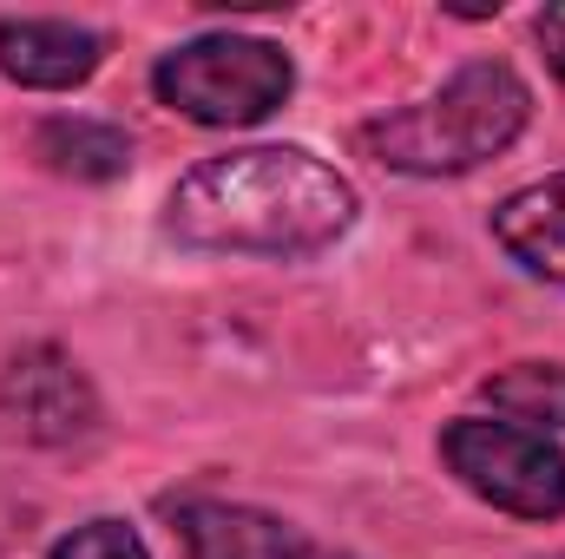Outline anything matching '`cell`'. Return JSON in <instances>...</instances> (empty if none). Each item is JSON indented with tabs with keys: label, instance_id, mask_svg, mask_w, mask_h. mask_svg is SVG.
Returning <instances> with one entry per match:
<instances>
[{
	"label": "cell",
	"instance_id": "6da1fadb",
	"mask_svg": "<svg viewBox=\"0 0 565 559\" xmlns=\"http://www.w3.org/2000/svg\"><path fill=\"white\" fill-rule=\"evenodd\" d=\"M355 224V184L302 145H244L191 165L164 198V231L184 251L316 257Z\"/></svg>",
	"mask_w": 565,
	"mask_h": 559
},
{
	"label": "cell",
	"instance_id": "7a4b0ae2",
	"mask_svg": "<svg viewBox=\"0 0 565 559\" xmlns=\"http://www.w3.org/2000/svg\"><path fill=\"white\" fill-rule=\"evenodd\" d=\"M533 119V93L507 60H467L447 86H434L427 99L369 119L355 145L408 178H460L487 158H500L507 145L526 133Z\"/></svg>",
	"mask_w": 565,
	"mask_h": 559
},
{
	"label": "cell",
	"instance_id": "3957f363",
	"mask_svg": "<svg viewBox=\"0 0 565 559\" xmlns=\"http://www.w3.org/2000/svg\"><path fill=\"white\" fill-rule=\"evenodd\" d=\"M151 93L191 126H257L296 93V66L277 40L198 33L151 66Z\"/></svg>",
	"mask_w": 565,
	"mask_h": 559
},
{
	"label": "cell",
	"instance_id": "277c9868",
	"mask_svg": "<svg viewBox=\"0 0 565 559\" xmlns=\"http://www.w3.org/2000/svg\"><path fill=\"white\" fill-rule=\"evenodd\" d=\"M440 461L467 494H480L487 507H500L513 520H559L565 514V447L553 434L467 415L440 428Z\"/></svg>",
	"mask_w": 565,
	"mask_h": 559
},
{
	"label": "cell",
	"instance_id": "5b68a950",
	"mask_svg": "<svg viewBox=\"0 0 565 559\" xmlns=\"http://www.w3.org/2000/svg\"><path fill=\"white\" fill-rule=\"evenodd\" d=\"M0 415L13 421L26 441L60 447V441H79V434L99 428V395H93V382L79 376L73 356H60V349H26V356H13L7 376H0Z\"/></svg>",
	"mask_w": 565,
	"mask_h": 559
},
{
	"label": "cell",
	"instance_id": "8992f818",
	"mask_svg": "<svg viewBox=\"0 0 565 559\" xmlns=\"http://www.w3.org/2000/svg\"><path fill=\"white\" fill-rule=\"evenodd\" d=\"M171 520L191 559H355L309 540L302 527H289L264 507H237V500H184L171 507Z\"/></svg>",
	"mask_w": 565,
	"mask_h": 559
},
{
	"label": "cell",
	"instance_id": "52a82bcc",
	"mask_svg": "<svg viewBox=\"0 0 565 559\" xmlns=\"http://www.w3.org/2000/svg\"><path fill=\"white\" fill-rule=\"evenodd\" d=\"M106 60V33L79 20H0V73L33 93L86 86Z\"/></svg>",
	"mask_w": 565,
	"mask_h": 559
},
{
	"label": "cell",
	"instance_id": "ba28073f",
	"mask_svg": "<svg viewBox=\"0 0 565 559\" xmlns=\"http://www.w3.org/2000/svg\"><path fill=\"white\" fill-rule=\"evenodd\" d=\"M493 238H500V251L526 277L565 289V171L540 178V184H520L513 198H500Z\"/></svg>",
	"mask_w": 565,
	"mask_h": 559
},
{
	"label": "cell",
	"instance_id": "9c48e42d",
	"mask_svg": "<svg viewBox=\"0 0 565 559\" xmlns=\"http://www.w3.org/2000/svg\"><path fill=\"white\" fill-rule=\"evenodd\" d=\"M33 158L60 178H79V184H113L132 171V139L106 119H46L33 133Z\"/></svg>",
	"mask_w": 565,
	"mask_h": 559
},
{
	"label": "cell",
	"instance_id": "30bf717a",
	"mask_svg": "<svg viewBox=\"0 0 565 559\" xmlns=\"http://www.w3.org/2000/svg\"><path fill=\"white\" fill-rule=\"evenodd\" d=\"M480 402L513 428H533V434H553L565 428V362H513V369H493L480 382Z\"/></svg>",
	"mask_w": 565,
	"mask_h": 559
},
{
	"label": "cell",
	"instance_id": "8fae6325",
	"mask_svg": "<svg viewBox=\"0 0 565 559\" xmlns=\"http://www.w3.org/2000/svg\"><path fill=\"white\" fill-rule=\"evenodd\" d=\"M53 559H151V553L126 520H86L53 547Z\"/></svg>",
	"mask_w": 565,
	"mask_h": 559
},
{
	"label": "cell",
	"instance_id": "7c38bea8",
	"mask_svg": "<svg viewBox=\"0 0 565 559\" xmlns=\"http://www.w3.org/2000/svg\"><path fill=\"white\" fill-rule=\"evenodd\" d=\"M540 46H546L553 73L565 80V7H553V13H540Z\"/></svg>",
	"mask_w": 565,
	"mask_h": 559
},
{
	"label": "cell",
	"instance_id": "4fadbf2b",
	"mask_svg": "<svg viewBox=\"0 0 565 559\" xmlns=\"http://www.w3.org/2000/svg\"><path fill=\"white\" fill-rule=\"evenodd\" d=\"M553 559H565V553H553Z\"/></svg>",
	"mask_w": 565,
	"mask_h": 559
}]
</instances>
